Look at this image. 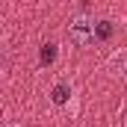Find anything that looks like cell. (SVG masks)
Segmentation results:
<instances>
[{"label":"cell","instance_id":"obj_1","mask_svg":"<svg viewBox=\"0 0 127 127\" xmlns=\"http://www.w3.org/2000/svg\"><path fill=\"white\" fill-rule=\"evenodd\" d=\"M68 35H71V41L77 47H89L95 41V18H89L86 12L74 15L71 24H68Z\"/></svg>","mask_w":127,"mask_h":127},{"label":"cell","instance_id":"obj_5","mask_svg":"<svg viewBox=\"0 0 127 127\" xmlns=\"http://www.w3.org/2000/svg\"><path fill=\"white\" fill-rule=\"evenodd\" d=\"M9 127H18V124H9Z\"/></svg>","mask_w":127,"mask_h":127},{"label":"cell","instance_id":"obj_2","mask_svg":"<svg viewBox=\"0 0 127 127\" xmlns=\"http://www.w3.org/2000/svg\"><path fill=\"white\" fill-rule=\"evenodd\" d=\"M68 97H71V89H68L65 83H59V86H53V92H50V100H53V103H65Z\"/></svg>","mask_w":127,"mask_h":127},{"label":"cell","instance_id":"obj_4","mask_svg":"<svg viewBox=\"0 0 127 127\" xmlns=\"http://www.w3.org/2000/svg\"><path fill=\"white\" fill-rule=\"evenodd\" d=\"M38 59H41V65H50L53 59H56V44H41V53H38Z\"/></svg>","mask_w":127,"mask_h":127},{"label":"cell","instance_id":"obj_3","mask_svg":"<svg viewBox=\"0 0 127 127\" xmlns=\"http://www.w3.org/2000/svg\"><path fill=\"white\" fill-rule=\"evenodd\" d=\"M109 35H112V24H109V21H97V24H95V38L106 41Z\"/></svg>","mask_w":127,"mask_h":127}]
</instances>
